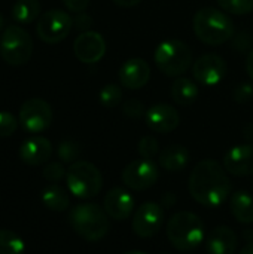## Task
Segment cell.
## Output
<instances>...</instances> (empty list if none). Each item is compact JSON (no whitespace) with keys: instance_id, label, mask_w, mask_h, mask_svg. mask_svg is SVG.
I'll return each instance as SVG.
<instances>
[{"instance_id":"cell-1","label":"cell","mask_w":253,"mask_h":254,"mask_svg":"<svg viewBox=\"0 0 253 254\" xmlns=\"http://www.w3.org/2000/svg\"><path fill=\"white\" fill-rule=\"evenodd\" d=\"M191 196L207 208L221 207L231 193V182L224 165L213 159L200 161L188 180Z\"/></svg>"},{"instance_id":"cell-2","label":"cell","mask_w":253,"mask_h":254,"mask_svg":"<svg viewBox=\"0 0 253 254\" xmlns=\"http://www.w3.org/2000/svg\"><path fill=\"white\" fill-rule=\"evenodd\" d=\"M206 226L200 216L191 211L173 214L167 223V238L180 252H191L204 241Z\"/></svg>"},{"instance_id":"cell-3","label":"cell","mask_w":253,"mask_h":254,"mask_svg":"<svg viewBox=\"0 0 253 254\" xmlns=\"http://www.w3.org/2000/svg\"><path fill=\"white\" fill-rule=\"evenodd\" d=\"M194 31L206 45H222L234 36V22L216 7H203L194 15Z\"/></svg>"},{"instance_id":"cell-4","label":"cell","mask_w":253,"mask_h":254,"mask_svg":"<svg viewBox=\"0 0 253 254\" xmlns=\"http://www.w3.org/2000/svg\"><path fill=\"white\" fill-rule=\"evenodd\" d=\"M72 229L86 241H100L110 229L109 216L97 204H79L69 213Z\"/></svg>"},{"instance_id":"cell-5","label":"cell","mask_w":253,"mask_h":254,"mask_svg":"<svg viewBox=\"0 0 253 254\" xmlns=\"http://www.w3.org/2000/svg\"><path fill=\"white\" fill-rule=\"evenodd\" d=\"M154 60L164 76L180 77L192 65V51L185 42L179 39H169L157 46Z\"/></svg>"},{"instance_id":"cell-6","label":"cell","mask_w":253,"mask_h":254,"mask_svg":"<svg viewBox=\"0 0 253 254\" xmlns=\"http://www.w3.org/2000/svg\"><path fill=\"white\" fill-rule=\"evenodd\" d=\"M66 180L70 193L79 199H92L103 188V176L100 170L88 161H76L70 164Z\"/></svg>"},{"instance_id":"cell-7","label":"cell","mask_w":253,"mask_h":254,"mask_svg":"<svg viewBox=\"0 0 253 254\" xmlns=\"http://www.w3.org/2000/svg\"><path fill=\"white\" fill-rule=\"evenodd\" d=\"M0 55L13 67L24 65L33 55V39L21 25H7L0 36Z\"/></svg>"},{"instance_id":"cell-8","label":"cell","mask_w":253,"mask_h":254,"mask_svg":"<svg viewBox=\"0 0 253 254\" xmlns=\"http://www.w3.org/2000/svg\"><path fill=\"white\" fill-rule=\"evenodd\" d=\"M72 27L73 18L67 12L61 9H51L39 16L36 24V33L40 40L54 45L64 40L69 36Z\"/></svg>"},{"instance_id":"cell-9","label":"cell","mask_w":253,"mask_h":254,"mask_svg":"<svg viewBox=\"0 0 253 254\" xmlns=\"http://www.w3.org/2000/svg\"><path fill=\"white\" fill-rule=\"evenodd\" d=\"M19 125L30 134H39L49 128L52 109L43 98H28L19 107Z\"/></svg>"},{"instance_id":"cell-10","label":"cell","mask_w":253,"mask_h":254,"mask_svg":"<svg viewBox=\"0 0 253 254\" xmlns=\"http://www.w3.org/2000/svg\"><path fill=\"white\" fill-rule=\"evenodd\" d=\"M160 177L157 164L152 159H137L130 162L122 171V182L128 189L142 192L151 189Z\"/></svg>"},{"instance_id":"cell-11","label":"cell","mask_w":253,"mask_h":254,"mask_svg":"<svg viewBox=\"0 0 253 254\" xmlns=\"http://www.w3.org/2000/svg\"><path fill=\"white\" fill-rule=\"evenodd\" d=\"M164 223V208L157 202L142 204L131 222L133 232L140 238H152L157 235Z\"/></svg>"},{"instance_id":"cell-12","label":"cell","mask_w":253,"mask_h":254,"mask_svg":"<svg viewBox=\"0 0 253 254\" xmlns=\"http://www.w3.org/2000/svg\"><path fill=\"white\" fill-rule=\"evenodd\" d=\"M228 67L225 60L218 54H204L195 60L192 74L195 80L204 86H216L227 76Z\"/></svg>"},{"instance_id":"cell-13","label":"cell","mask_w":253,"mask_h":254,"mask_svg":"<svg viewBox=\"0 0 253 254\" xmlns=\"http://www.w3.org/2000/svg\"><path fill=\"white\" fill-rule=\"evenodd\" d=\"M106 40L97 31H84L73 42L75 57L84 64H95L106 54Z\"/></svg>"},{"instance_id":"cell-14","label":"cell","mask_w":253,"mask_h":254,"mask_svg":"<svg viewBox=\"0 0 253 254\" xmlns=\"http://www.w3.org/2000/svg\"><path fill=\"white\" fill-rule=\"evenodd\" d=\"M145 122L149 129L158 134H167L180 125V115L176 107L166 103H158L146 110Z\"/></svg>"},{"instance_id":"cell-15","label":"cell","mask_w":253,"mask_h":254,"mask_svg":"<svg viewBox=\"0 0 253 254\" xmlns=\"http://www.w3.org/2000/svg\"><path fill=\"white\" fill-rule=\"evenodd\" d=\"M224 168L227 173L237 177H248L253 174V144H239L231 147L224 156Z\"/></svg>"},{"instance_id":"cell-16","label":"cell","mask_w":253,"mask_h":254,"mask_svg":"<svg viewBox=\"0 0 253 254\" xmlns=\"http://www.w3.org/2000/svg\"><path fill=\"white\" fill-rule=\"evenodd\" d=\"M18 155L19 159L30 167L45 165L52 156V144L48 138L42 135H34L27 138L19 146Z\"/></svg>"},{"instance_id":"cell-17","label":"cell","mask_w":253,"mask_h":254,"mask_svg":"<svg viewBox=\"0 0 253 254\" xmlns=\"http://www.w3.org/2000/svg\"><path fill=\"white\" fill-rule=\"evenodd\" d=\"M103 208L110 219L122 222L133 214L134 199L124 188H112L104 196Z\"/></svg>"},{"instance_id":"cell-18","label":"cell","mask_w":253,"mask_h":254,"mask_svg":"<svg viewBox=\"0 0 253 254\" xmlns=\"http://www.w3.org/2000/svg\"><path fill=\"white\" fill-rule=\"evenodd\" d=\"M118 77L121 86L128 89H140L151 79V67L142 58H130L121 65Z\"/></svg>"},{"instance_id":"cell-19","label":"cell","mask_w":253,"mask_h":254,"mask_svg":"<svg viewBox=\"0 0 253 254\" xmlns=\"http://www.w3.org/2000/svg\"><path fill=\"white\" fill-rule=\"evenodd\" d=\"M237 235L228 226L215 228L206 240L207 254H234L237 250Z\"/></svg>"},{"instance_id":"cell-20","label":"cell","mask_w":253,"mask_h":254,"mask_svg":"<svg viewBox=\"0 0 253 254\" xmlns=\"http://www.w3.org/2000/svg\"><path fill=\"white\" fill-rule=\"evenodd\" d=\"M189 159H191L189 150L182 144L167 146L158 155L160 167H163L166 171H170V173H177V171L185 170L189 164Z\"/></svg>"},{"instance_id":"cell-21","label":"cell","mask_w":253,"mask_h":254,"mask_svg":"<svg viewBox=\"0 0 253 254\" xmlns=\"http://www.w3.org/2000/svg\"><path fill=\"white\" fill-rule=\"evenodd\" d=\"M230 210L234 219L242 225L253 223V196L245 190L234 192L230 196Z\"/></svg>"},{"instance_id":"cell-22","label":"cell","mask_w":253,"mask_h":254,"mask_svg":"<svg viewBox=\"0 0 253 254\" xmlns=\"http://www.w3.org/2000/svg\"><path fill=\"white\" fill-rule=\"evenodd\" d=\"M170 94H171V98H173V101L176 104L186 107V106H191V104H194L197 101L200 91H198L197 83L192 79L177 77L171 83Z\"/></svg>"},{"instance_id":"cell-23","label":"cell","mask_w":253,"mask_h":254,"mask_svg":"<svg viewBox=\"0 0 253 254\" xmlns=\"http://www.w3.org/2000/svg\"><path fill=\"white\" fill-rule=\"evenodd\" d=\"M40 199H42V204L48 210L57 211V213L66 211L69 208V205H70V199H69L67 192L58 185L46 186L40 193Z\"/></svg>"},{"instance_id":"cell-24","label":"cell","mask_w":253,"mask_h":254,"mask_svg":"<svg viewBox=\"0 0 253 254\" xmlns=\"http://www.w3.org/2000/svg\"><path fill=\"white\" fill-rule=\"evenodd\" d=\"M40 16L39 0H16L12 6V18L18 24H31Z\"/></svg>"},{"instance_id":"cell-25","label":"cell","mask_w":253,"mask_h":254,"mask_svg":"<svg viewBox=\"0 0 253 254\" xmlns=\"http://www.w3.org/2000/svg\"><path fill=\"white\" fill-rule=\"evenodd\" d=\"M25 244L19 235L9 229H0V254H24Z\"/></svg>"},{"instance_id":"cell-26","label":"cell","mask_w":253,"mask_h":254,"mask_svg":"<svg viewBox=\"0 0 253 254\" xmlns=\"http://www.w3.org/2000/svg\"><path fill=\"white\" fill-rule=\"evenodd\" d=\"M100 104L106 109H113L116 107L121 100H122V89L118 83H107L106 86L101 88L98 94Z\"/></svg>"},{"instance_id":"cell-27","label":"cell","mask_w":253,"mask_h":254,"mask_svg":"<svg viewBox=\"0 0 253 254\" xmlns=\"http://www.w3.org/2000/svg\"><path fill=\"white\" fill-rule=\"evenodd\" d=\"M57 155L60 158L61 162L64 164H73L78 161L79 155H81V146L76 141L72 140H64L58 144L57 149Z\"/></svg>"},{"instance_id":"cell-28","label":"cell","mask_w":253,"mask_h":254,"mask_svg":"<svg viewBox=\"0 0 253 254\" xmlns=\"http://www.w3.org/2000/svg\"><path fill=\"white\" fill-rule=\"evenodd\" d=\"M218 4L234 15H246L253 10V0H218Z\"/></svg>"},{"instance_id":"cell-29","label":"cell","mask_w":253,"mask_h":254,"mask_svg":"<svg viewBox=\"0 0 253 254\" xmlns=\"http://www.w3.org/2000/svg\"><path fill=\"white\" fill-rule=\"evenodd\" d=\"M137 152L143 159H154L160 152L158 140L155 137H151V135L142 137L139 141V146H137Z\"/></svg>"},{"instance_id":"cell-30","label":"cell","mask_w":253,"mask_h":254,"mask_svg":"<svg viewBox=\"0 0 253 254\" xmlns=\"http://www.w3.org/2000/svg\"><path fill=\"white\" fill-rule=\"evenodd\" d=\"M19 125V119L16 116H13L10 112L6 110H0V137L6 138L15 134V131L18 129Z\"/></svg>"},{"instance_id":"cell-31","label":"cell","mask_w":253,"mask_h":254,"mask_svg":"<svg viewBox=\"0 0 253 254\" xmlns=\"http://www.w3.org/2000/svg\"><path fill=\"white\" fill-rule=\"evenodd\" d=\"M67 170L64 168L63 162H46L42 171V176L45 180L51 183H58L63 177H66Z\"/></svg>"},{"instance_id":"cell-32","label":"cell","mask_w":253,"mask_h":254,"mask_svg":"<svg viewBox=\"0 0 253 254\" xmlns=\"http://www.w3.org/2000/svg\"><path fill=\"white\" fill-rule=\"evenodd\" d=\"M122 113L130 119H142L146 113L143 101L139 98H130L122 104Z\"/></svg>"},{"instance_id":"cell-33","label":"cell","mask_w":253,"mask_h":254,"mask_svg":"<svg viewBox=\"0 0 253 254\" xmlns=\"http://www.w3.org/2000/svg\"><path fill=\"white\" fill-rule=\"evenodd\" d=\"M233 95H234V100L240 104L251 101L253 98V85L249 82H242L240 85L234 88Z\"/></svg>"},{"instance_id":"cell-34","label":"cell","mask_w":253,"mask_h":254,"mask_svg":"<svg viewBox=\"0 0 253 254\" xmlns=\"http://www.w3.org/2000/svg\"><path fill=\"white\" fill-rule=\"evenodd\" d=\"M92 25V18L86 13V12H79L76 13V16L73 18V27L76 30H79L81 33L84 31H89Z\"/></svg>"},{"instance_id":"cell-35","label":"cell","mask_w":253,"mask_h":254,"mask_svg":"<svg viewBox=\"0 0 253 254\" xmlns=\"http://www.w3.org/2000/svg\"><path fill=\"white\" fill-rule=\"evenodd\" d=\"M89 1L91 0H63V4L66 6L69 12L79 13V12L86 10V7L89 6Z\"/></svg>"},{"instance_id":"cell-36","label":"cell","mask_w":253,"mask_h":254,"mask_svg":"<svg viewBox=\"0 0 253 254\" xmlns=\"http://www.w3.org/2000/svg\"><path fill=\"white\" fill-rule=\"evenodd\" d=\"M176 195L173 193V192H167V193H164L163 196H161V207L163 208H173L174 205H176Z\"/></svg>"},{"instance_id":"cell-37","label":"cell","mask_w":253,"mask_h":254,"mask_svg":"<svg viewBox=\"0 0 253 254\" xmlns=\"http://www.w3.org/2000/svg\"><path fill=\"white\" fill-rule=\"evenodd\" d=\"M112 1L119 7H134V6L140 4L143 0H112Z\"/></svg>"},{"instance_id":"cell-38","label":"cell","mask_w":253,"mask_h":254,"mask_svg":"<svg viewBox=\"0 0 253 254\" xmlns=\"http://www.w3.org/2000/svg\"><path fill=\"white\" fill-rule=\"evenodd\" d=\"M246 71H248V76L253 80V49L249 52L248 60H246Z\"/></svg>"},{"instance_id":"cell-39","label":"cell","mask_w":253,"mask_h":254,"mask_svg":"<svg viewBox=\"0 0 253 254\" xmlns=\"http://www.w3.org/2000/svg\"><path fill=\"white\" fill-rule=\"evenodd\" d=\"M243 135L248 141H253V124H248L243 129Z\"/></svg>"},{"instance_id":"cell-40","label":"cell","mask_w":253,"mask_h":254,"mask_svg":"<svg viewBox=\"0 0 253 254\" xmlns=\"http://www.w3.org/2000/svg\"><path fill=\"white\" fill-rule=\"evenodd\" d=\"M239 254H253V241L252 243H248V244L240 250V253Z\"/></svg>"},{"instance_id":"cell-41","label":"cell","mask_w":253,"mask_h":254,"mask_svg":"<svg viewBox=\"0 0 253 254\" xmlns=\"http://www.w3.org/2000/svg\"><path fill=\"white\" fill-rule=\"evenodd\" d=\"M243 238L248 241V243H252L253 241V231L251 229H246V231H243Z\"/></svg>"},{"instance_id":"cell-42","label":"cell","mask_w":253,"mask_h":254,"mask_svg":"<svg viewBox=\"0 0 253 254\" xmlns=\"http://www.w3.org/2000/svg\"><path fill=\"white\" fill-rule=\"evenodd\" d=\"M4 27V18H3V15L0 13V30Z\"/></svg>"},{"instance_id":"cell-43","label":"cell","mask_w":253,"mask_h":254,"mask_svg":"<svg viewBox=\"0 0 253 254\" xmlns=\"http://www.w3.org/2000/svg\"><path fill=\"white\" fill-rule=\"evenodd\" d=\"M124 254H146V253H143V252H137V250H133V252H127V253H124Z\"/></svg>"},{"instance_id":"cell-44","label":"cell","mask_w":253,"mask_h":254,"mask_svg":"<svg viewBox=\"0 0 253 254\" xmlns=\"http://www.w3.org/2000/svg\"><path fill=\"white\" fill-rule=\"evenodd\" d=\"M164 254H166V253H164Z\"/></svg>"}]
</instances>
